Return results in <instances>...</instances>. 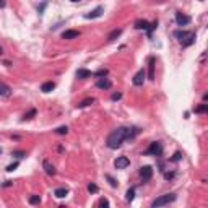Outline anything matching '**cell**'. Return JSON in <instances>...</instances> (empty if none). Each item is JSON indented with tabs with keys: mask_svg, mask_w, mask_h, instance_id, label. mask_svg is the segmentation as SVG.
Returning a JSON list of instances; mask_svg holds the SVG:
<instances>
[{
	"mask_svg": "<svg viewBox=\"0 0 208 208\" xmlns=\"http://www.w3.org/2000/svg\"><path fill=\"white\" fill-rule=\"evenodd\" d=\"M44 169H46V173H47L49 176H54V174H55V168H54L49 161H44Z\"/></svg>",
	"mask_w": 208,
	"mask_h": 208,
	"instance_id": "ac0fdd59",
	"label": "cell"
},
{
	"mask_svg": "<svg viewBox=\"0 0 208 208\" xmlns=\"http://www.w3.org/2000/svg\"><path fill=\"white\" fill-rule=\"evenodd\" d=\"M54 195H55L57 198H63V197L68 195V189H67V187H59V189L54 190Z\"/></svg>",
	"mask_w": 208,
	"mask_h": 208,
	"instance_id": "9a60e30c",
	"label": "cell"
},
{
	"mask_svg": "<svg viewBox=\"0 0 208 208\" xmlns=\"http://www.w3.org/2000/svg\"><path fill=\"white\" fill-rule=\"evenodd\" d=\"M171 159H173V161H181V159H182V153H181V151H176L174 156L171 158Z\"/></svg>",
	"mask_w": 208,
	"mask_h": 208,
	"instance_id": "f1b7e54d",
	"label": "cell"
},
{
	"mask_svg": "<svg viewBox=\"0 0 208 208\" xmlns=\"http://www.w3.org/2000/svg\"><path fill=\"white\" fill-rule=\"evenodd\" d=\"M99 206H109V200H107V198H101V200H99Z\"/></svg>",
	"mask_w": 208,
	"mask_h": 208,
	"instance_id": "1f68e13d",
	"label": "cell"
},
{
	"mask_svg": "<svg viewBox=\"0 0 208 208\" xmlns=\"http://www.w3.org/2000/svg\"><path fill=\"white\" fill-rule=\"evenodd\" d=\"M0 54H3V49L2 47H0Z\"/></svg>",
	"mask_w": 208,
	"mask_h": 208,
	"instance_id": "74e56055",
	"label": "cell"
},
{
	"mask_svg": "<svg viewBox=\"0 0 208 208\" xmlns=\"http://www.w3.org/2000/svg\"><path fill=\"white\" fill-rule=\"evenodd\" d=\"M34 116H36V109H31V111H28L25 116H23V120H31Z\"/></svg>",
	"mask_w": 208,
	"mask_h": 208,
	"instance_id": "7402d4cb",
	"label": "cell"
},
{
	"mask_svg": "<svg viewBox=\"0 0 208 208\" xmlns=\"http://www.w3.org/2000/svg\"><path fill=\"white\" fill-rule=\"evenodd\" d=\"M95 103V98H86V99H83V101L78 104V107L80 109H83V107H86V106H90V104H93Z\"/></svg>",
	"mask_w": 208,
	"mask_h": 208,
	"instance_id": "ffe728a7",
	"label": "cell"
},
{
	"mask_svg": "<svg viewBox=\"0 0 208 208\" xmlns=\"http://www.w3.org/2000/svg\"><path fill=\"white\" fill-rule=\"evenodd\" d=\"M174 36L182 42V47H189L195 42V33L193 31H176Z\"/></svg>",
	"mask_w": 208,
	"mask_h": 208,
	"instance_id": "7a4b0ae2",
	"label": "cell"
},
{
	"mask_svg": "<svg viewBox=\"0 0 208 208\" xmlns=\"http://www.w3.org/2000/svg\"><path fill=\"white\" fill-rule=\"evenodd\" d=\"M156 26H158V21H153V23L148 26V30H146V31H148V36H151V33L155 31V28H156Z\"/></svg>",
	"mask_w": 208,
	"mask_h": 208,
	"instance_id": "83f0119b",
	"label": "cell"
},
{
	"mask_svg": "<svg viewBox=\"0 0 208 208\" xmlns=\"http://www.w3.org/2000/svg\"><path fill=\"white\" fill-rule=\"evenodd\" d=\"M156 2H163V0H156Z\"/></svg>",
	"mask_w": 208,
	"mask_h": 208,
	"instance_id": "f35d334b",
	"label": "cell"
},
{
	"mask_svg": "<svg viewBox=\"0 0 208 208\" xmlns=\"http://www.w3.org/2000/svg\"><path fill=\"white\" fill-rule=\"evenodd\" d=\"M114 166H116V169H125L130 166V159H128L127 156H119L116 161H114Z\"/></svg>",
	"mask_w": 208,
	"mask_h": 208,
	"instance_id": "52a82bcc",
	"label": "cell"
},
{
	"mask_svg": "<svg viewBox=\"0 0 208 208\" xmlns=\"http://www.w3.org/2000/svg\"><path fill=\"white\" fill-rule=\"evenodd\" d=\"M176 21H177L179 26H187V25H190L192 18H190L189 15H184L182 12H177V13H176Z\"/></svg>",
	"mask_w": 208,
	"mask_h": 208,
	"instance_id": "8992f818",
	"label": "cell"
},
{
	"mask_svg": "<svg viewBox=\"0 0 208 208\" xmlns=\"http://www.w3.org/2000/svg\"><path fill=\"white\" fill-rule=\"evenodd\" d=\"M55 133H57V135H65V133H68V127H67V125H62V127H59V128L55 130Z\"/></svg>",
	"mask_w": 208,
	"mask_h": 208,
	"instance_id": "cb8c5ba5",
	"label": "cell"
},
{
	"mask_svg": "<svg viewBox=\"0 0 208 208\" xmlns=\"http://www.w3.org/2000/svg\"><path fill=\"white\" fill-rule=\"evenodd\" d=\"M164 177H166L168 181H169V179H173V177H174V173H166V174H164Z\"/></svg>",
	"mask_w": 208,
	"mask_h": 208,
	"instance_id": "e575fe53",
	"label": "cell"
},
{
	"mask_svg": "<svg viewBox=\"0 0 208 208\" xmlns=\"http://www.w3.org/2000/svg\"><path fill=\"white\" fill-rule=\"evenodd\" d=\"M78 36H80V31H76V30H67V31H63V33H62V38H63V39H67V41H70V39H76Z\"/></svg>",
	"mask_w": 208,
	"mask_h": 208,
	"instance_id": "8fae6325",
	"label": "cell"
},
{
	"mask_svg": "<svg viewBox=\"0 0 208 208\" xmlns=\"http://www.w3.org/2000/svg\"><path fill=\"white\" fill-rule=\"evenodd\" d=\"M5 5H7V2H5V0H0V8H3Z\"/></svg>",
	"mask_w": 208,
	"mask_h": 208,
	"instance_id": "d590c367",
	"label": "cell"
},
{
	"mask_svg": "<svg viewBox=\"0 0 208 208\" xmlns=\"http://www.w3.org/2000/svg\"><path fill=\"white\" fill-rule=\"evenodd\" d=\"M107 181H109V182H111V185H112V187H117V181H116V179H114V177H111V176H107Z\"/></svg>",
	"mask_w": 208,
	"mask_h": 208,
	"instance_id": "d6a6232c",
	"label": "cell"
},
{
	"mask_svg": "<svg viewBox=\"0 0 208 208\" xmlns=\"http://www.w3.org/2000/svg\"><path fill=\"white\" fill-rule=\"evenodd\" d=\"M145 76H146V72L143 70V68H140V70L137 72V73H135L133 80H132L135 86H141V85H143V81H145Z\"/></svg>",
	"mask_w": 208,
	"mask_h": 208,
	"instance_id": "ba28073f",
	"label": "cell"
},
{
	"mask_svg": "<svg viewBox=\"0 0 208 208\" xmlns=\"http://www.w3.org/2000/svg\"><path fill=\"white\" fill-rule=\"evenodd\" d=\"M16 168H18V163H13V164H10V166H7V171L12 173V171H15Z\"/></svg>",
	"mask_w": 208,
	"mask_h": 208,
	"instance_id": "4dcf8cb0",
	"label": "cell"
},
{
	"mask_svg": "<svg viewBox=\"0 0 208 208\" xmlns=\"http://www.w3.org/2000/svg\"><path fill=\"white\" fill-rule=\"evenodd\" d=\"M148 26H150V23L146 20H138L137 23H135V28H137V30H148Z\"/></svg>",
	"mask_w": 208,
	"mask_h": 208,
	"instance_id": "e0dca14e",
	"label": "cell"
},
{
	"mask_svg": "<svg viewBox=\"0 0 208 208\" xmlns=\"http://www.w3.org/2000/svg\"><path fill=\"white\" fill-rule=\"evenodd\" d=\"M96 86H98L99 90H111L112 81L107 80V78H99V80L96 81Z\"/></svg>",
	"mask_w": 208,
	"mask_h": 208,
	"instance_id": "30bf717a",
	"label": "cell"
},
{
	"mask_svg": "<svg viewBox=\"0 0 208 208\" xmlns=\"http://www.w3.org/2000/svg\"><path fill=\"white\" fill-rule=\"evenodd\" d=\"M107 73H109V70H107V68H101V70H98L95 75H96V76H106Z\"/></svg>",
	"mask_w": 208,
	"mask_h": 208,
	"instance_id": "4316f807",
	"label": "cell"
},
{
	"mask_svg": "<svg viewBox=\"0 0 208 208\" xmlns=\"http://www.w3.org/2000/svg\"><path fill=\"white\" fill-rule=\"evenodd\" d=\"M148 78L155 80V59L150 57V65H148Z\"/></svg>",
	"mask_w": 208,
	"mask_h": 208,
	"instance_id": "2e32d148",
	"label": "cell"
},
{
	"mask_svg": "<svg viewBox=\"0 0 208 208\" xmlns=\"http://www.w3.org/2000/svg\"><path fill=\"white\" fill-rule=\"evenodd\" d=\"M103 13H104V7H101V5H99V7H96V8H95V10H91L90 13H86V15H85V18H86V20H93V18H99V16H101V15H103Z\"/></svg>",
	"mask_w": 208,
	"mask_h": 208,
	"instance_id": "9c48e42d",
	"label": "cell"
},
{
	"mask_svg": "<svg viewBox=\"0 0 208 208\" xmlns=\"http://www.w3.org/2000/svg\"><path fill=\"white\" fill-rule=\"evenodd\" d=\"M10 95H12V88L3 81H0V96H10Z\"/></svg>",
	"mask_w": 208,
	"mask_h": 208,
	"instance_id": "7c38bea8",
	"label": "cell"
},
{
	"mask_svg": "<svg viewBox=\"0 0 208 208\" xmlns=\"http://www.w3.org/2000/svg\"><path fill=\"white\" fill-rule=\"evenodd\" d=\"M0 155H2V148H0Z\"/></svg>",
	"mask_w": 208,
	"mask_h": 208,
	"instance_id": "ab89813d",
	"label": "cell"
},
{
	"mask_svg": "<svg viewBox=\"0 0 208 208\" xmlns=\"http://www.w3.org/2000/svg\"><path fill=\"white\" fill-rule=\"evenodd\" d=\"M174 200H176V193H164V195H161V197H158L156 200H153L151 206H153V208H158V206H164V205H169V203H173Z\"/></svg>",
	"mask_w": 208,
	"mask_h": 208,
	"instance_id": "3957f363",
	"label": "cell"
},
{
	"mask_svg": "<svg viewBox=\"0 0 208 208\" xmlns=\"http://www.w3.org/2000/svg\"><path fill=\"white\" fill-rule=\"evenodd\" d=\"M140 177L143 179V182H148L153 177V168L151 166H141L140 168Z\"/></svg>",
	"mask_w": 208,
	"mask_h": 208,
	"instance_id": "5b68a950",
	"label": "cell"
},
{
	"mask_svg": "<svg viewBox=\"0 0 208 208\" xmlns=\"http://www.w3.org/2000/svg\"><path fill=\"white\" fill-rule=\"evenodd\" d=\"M30 203L31 205H39L41 203V197L39 195H31L30 197Z\"/></svg>",
	"mask_w": 208,
	"mask_h": 208,
	"instance_id": "603a6c76",
	"label": "cell"
},
{
	"mask_svg": "<svg viewBox=\"0 0 208 208\" xmlns=\"http://www.w3.org/2000/svg\"><path fill=\"white\" fill-rule=\"evenodd\" d=\"M54 88H55V83L54 81H46V83L41 85V91L42 93H51Z\"/></svg>",
	"mask_w": 208,
	"mask_h": 208,
	"instance_id": "5bb4252c",
	"label": "cell"
},
{
	"mask_svg": "<svg viewBox=\"0 0 208 208\" xmlns=\"http://www.w3.org/2000/svg\"><path fill=\"white\" fill-rule=\"evenodd\" d=\"M120 34H122V30H120V28H119V30H114V31H111V33H109V36H107V41H114V39H117Z\"/></svg>",
	"mask_w": 208,
	"mask_h": 208,
	"instance_id": "d6986e66",
	"label": "cell"
},
{
	"mask_svg": "<svg viewBox=\"0 0 208 208\" xmlns=\"http://www.w3.org/2000/svg\"><path fill=\"white\" fill-rule=\"evenodd\" d=\"M206 109H208V106H206V104H200V106L195 107L193 111H195L197 114H203V112H206Z\"/></svg>",
	"mask_w": 208,
	"mask_h": 208,
	"instance_id": "d4e9b609",
	"label": "cell"
},
{
	"mask_svg": "<svg viewBox=\"0 0 208 208\" xmlns=\"http://www.w3.org/2000/svg\"><path fill=\"white\" fill-rule=\"evenodd\" d=\"M138 133L137 127H132V128H127V127H117L116 130H112L109 133V137H107V146H109L111 150H117L122 146V143H124V140H130L133 138L135 135Z\"/></svg>",
	"mask_w": 208,
	"mask_h": 208,
	"instance_id": "6da1fadb",
	"label": "cell"
},
{
	"mask_svg": "<svg viewBox=\"0 0 208 208\" xmlns=\"http://www.w3.org/2000/svg\"><path fill=\"white\" fill-rule=\"evenodd\" d=\"M12 156H15V158H23V156H26V153H25V151H13Z\"/></svg>",
	"mask_w": 208,
	"mask_h": 208,
	"instance_id": "f546056e",
	"label": "cell"
},
{
	"mask_svg": "<svg viewBox=\"0 0 208 208\" xmlns=\"http://www.w3.org/2000/svg\"><path fill=\"white\" fill-rule=\"evenodd\" d=\"M145 155H153V156H161L163 155V146L159 141H153L151 145L148 146V150L145 151Z\"/></svg>",
	"mask_w": 208,
	"mask_h": 208,
	"instance_id": "277c9868",
	"label": "cell"
},
{
	"mask_svg": "<svg viewBox=\"0 0 208 208\" xmlns=\"http://www.w3.org/2000/svg\"><path fill=\"white\" fill-rule=\"evenodd\" d=\"M133 198H135V189L132 187V189H128V190H127V193H125V200H127V202H132Z\"/></svg>",
	"mask_w": 208,
	"mask_h": 208,
	"instance_id": "44dd1931",
	"label": "cell"
},
{
	"mask_svg": "<svg viewBox=\"0 0 208 208\" xmlns=\"http://www.w3.org/2000/svg\"><path fill=\"white\" fill-rule=\"evenodd\" d=\"M88 192H90V193H96V192H98V185H96L95 182H91V184L88 185Z\"/></svg>",
	"mask_w": 208,
	"mask_h": 208,
	"instance_id": "484cf974",
	"label": "cell"
},
{
	"mask_svg": "<svg viewBox=\"0 0 208 208\" xmlns=\"http://www.w3.org/2000/svg\"><path fill=\"white\" fill-rule=\"evenodd\" d=\"M93 73L90 70L86 68H80V70H76V78H80V80H85V78H90Z\"/></svg>",
	"mask_w": 208,
	"mask_h": 208,
	"instance_id": "4fadbf2b",
	"label": "cell"
},
{
	"mask_svg": "<svg viewBox=\"0 0 208 208\" xmlns=\"http://www.w3.org/2000/svg\"><path fill=\"white\" fill-rule=\"evenodd\" d=\"M122 98V93H114L112 95V101H117V99H120Z\"/></svg>",
	"mask_w": 208,
	"mask_h": 208,
	"instance_id": "836d02e7",
	"label": "cell"
},
{
	"mask_svg": "<svg viewBox=\"0 0 208 208\" xmlns=\"http://www.w3.org/2000/svg\"><path fill=\"white\" fill-rule=\"evenodd\" d=\"M70 2H81V0H70Z\"/></svg>",
	"mask_w": 208,
	"mask_h": 208,
	"instance_id": "8d00e7d4",
	"label": "cell"
}]
</instances>
